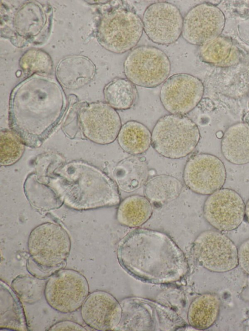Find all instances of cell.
<instances>
[{
    "label": "cell",
    "instance_id": "7c38bea8",
    "mask_svg": "<svg viewBox=\"0 0 249 331\" xmlns=\"http://www.w3.org/2000/svg\"><path fill=\"white\" fill-rule=\"evenodd\" d=\"M204 92L202 81L191 74L181 73L168 78L162 84L160 99L171 114L184 115L200 102Z\"/></svg>",
    "mask_w": 249,
    "mask_h": 331
},
{
    "label": "cell",
    "instance_id": "ac0fdd59",
    "mask_svg": "<svg viewBox=\"0 0 249 331\" xmlns=\"http://www.w3.org/2000/svg\"><path fill=\"white\" fill-rule=\"evenodd\" d=\"M221 151L230 163L237 165L249 163V125L244 122L234 123L224 133Z\"/></svg>",
    "mask_w": 249,
    "mask_h": 331
},
{
    "label": "cell",
    "instance_id": "30bf717a",
    "mask_svg": "<svg viewBox=\"0 0 249 331\" xmlns=\"http://www.w3.org/2000/svg\"><path fill=\"white\" fill-rule=\"evenodd\" d=\"M191 254L198 264L211 272H226L238 265L236 245L216 231L206 230L199 234L193 243Z\"/></svg>",
    "mask_w": 249,
    "mask_h": 331
},
{
    "label": "cell",
    "instance_id": "44dd1931",
    "mask_svg": "<svg viewBox=\"0 0 249 331\" xmlns=\"http://www.w3.org/2000/svg\"><path fill=\"white\" fill-rule=\"evenodd\" d=\"M221 301L213 293H204L196 297L188 308L187 319L193 328L204 330L212 326L219 314Z\"/></svg>",
    "mask_w": 249,
    "mask_h": 331
},
{
    "label": "cell",
    "instance_id": "9c48e42d",
    "mask_svg": "<svg viewBox=\"0 0 249 331\" xmlns=\"http://www.w3.org/2000/svg\"><path fill=\"white\" fill-rule=\"evenodd\" d=\"M89 286L85 277L77 271L61 269L48 279L44 295L54 310L71 314L80 309L89 295Z\"/></svg>",
    "mask_w": 249,
    "mask_h": 331
},
{
    "label": "cell",
    "instance_id": "ffe728a7",
    "mask_svg": "<svg viewBox=\"0 0 249 331\" xmlns=\"http://www.w3.org/2000/svg\"><path fill=\"white\" fill-rule=\"evenodd\" d=\"M95 73L94 64L82 56H71L62 60L56 70L59 82L65 87H81L93 78Z\"/></svg>",
    "mask_w": 249,
    "mask_h": 331
},
{
    "label": "cell",
    "instance_id": "7a4b0ae2",
    "mask_svg": "<svg viewBox=\"0 0 249 331\" xmlns=\"http://www.w3.org/2000/svg\"><path fill=\"white\" fill-rule=\"evenodd\" d=\"M53 82L30 80L15 89L11 100L10 126L25 145H41L59 121L64 98Z\"/></svg>",
    "mask_w": 249,
    "mask_h": 331
},
{
    "label": "cell",
    "instance_id": "2e32d148",
    "mask_svg": "<svg viewBox=\"0 0 249 331\" xmlns=\"http://www.w3.org/2000/svg\"><path fill=\"white\" fill-rule=\"evenodd\" d=\"M225 24V16L219 8L209 3H201L185 15L181 35L188 43L200 46L219 37Z\"/></svg>",
    "mask_w": 249,
    "mask_h": 331
},
{
    "label": "cell",
    "instance_id": "3957f363",
    "mask_svg": "<svg viewBox=\"0 0 249 331\" xmlns=\"http://www.w3.org/2000/svg\"><path fill=\"white\" fill-rule=\"evenodd\" d=\"M47 181L63 203L75 210L111 207L120 202L115 182L97 167L81 161L59 166Z\"/></svg>",
    "mask_w": 249,
    "mask_h": 331
},
{
    "label": "cell",
    "instance_id": "277c9868",
    "mask_svg": "<svg viewBox=\"0 0 249 331\" xmlns=\"http://www.w3.org/2000/svg\"><path fill=\"white\" fill-rule=\"evenodd\" d=\"M27 247L30 255L27 269L34 277L43 280L64 268L70 252L71 241L62 226L46 222L31 232Z\"/></svg>",
    "mask_w": 249,
    "mask_h": 331
},
{
    "label": "cell",
    "instance_id": "836d02e7",
    "mask_svg": "<svg viewBox=\"0 0 249 331\" xmlns=\"http://www.w3.org/2000/svg\"><path fill=\"white\" fill-rule=\"evenodd\" d=\"M243 121L244 122L249 125V111L244 115L243 116Z\"/></svg>",
    "mask_w": 249,
    "mask_h": 331
},
{
    "label": "cell",
    "instance_id": "7402d4cb",
    "mask_svg": "<svg viewBox=\"0 0 249 331\" xmlns=\"http://www.w3.org/2000/svg\"><path fill=\"white\" fill-rule=\"evenodd\" d=\"M153 207L145 196H129L120 202L116 213L118 222L129 228H137L146 223L151 217Z\"/></svg>",
    "mask_w": 249,
    "mask_h": 331
},
{
    "label": "cell",
    "instance_id": "484cf974",
    "mask_svg": "<svg viewBox=\"0 0 249 331\" xmlns=\"http://www.w3.org/2000/svg\"><path fill=\"white\" fill-rule=\"evenodd\" d=\"M199 54L203 61L221 66L231 65L239 57L237 50L232 41L228 38L221 36L200 46Z\"/></svg>",
    "mask_w": 249,
    "mask_h": 331
},
{
    "label": "cell",
    "instance_id": "8fae6325",
    "mask_svg": "<svg viewBox=\"0 0 249 331\" xmlns=\"http://www.w3.org/2000/svg\"><path fill=\"white\" fill-rule=\"evenodd\" d=\"M226 170L217 156L200 153L191 156L183 172L186 186L197 194L210 195L222 188L226 180Z\"/></svg>",
    "mask_w": 249,
    "mask_h": 331
},
{
    "label": "cell",
    "instance_id": "5b68a950",
    "mask_svg": "<svg viewBox=\"0 0 249 331\" xmlns=\"http://www.w3.org/2000/svg\"><path fill=\"white\" fill-rule=\"evenodd\" d=\"M120 303L122 314L116 331H173L186 326L174 310L151 299L128 297Z\"/></svg>",
    "mask_w": 249,
    "mask_h": 331
},
{
    "label": "cell",
    "instance_id": "d4e9b609",
    "mask_svg": "<svg viewBox=\"0 0 249 331\" xmlns=\"http://www.w3.org/2000/svg\"><path fill=\"white\" fill-rule=\"evenodd\" d=\"M182 188L181 182L168 175H160L148 180L144 185V194L151 202L163 204L179 196Z\"/></svg>",
    "mask_w": 249,
    "mask_h": 331
},
{
    "label": "cell",
    "instance_id": "4fadbf2b",
    "mask_svg": "<svg viewBox=\"0 0 249 331\" xmlns=\"http://www.w3.org/2000/svg\"><path fill=\"white\" fill-rule=\"evenodd\" d=\"M142 21L145 34L157 44H172L182 34V14L176 5L169 2L158 1L149 5L143 13Z\"/></svg>",
    "mask_w": 249,
    "mask_h": 331
},
{
    "label": "cell",
    "instance_id": "f546056e",
    "mask_svg": "<svg viewBox=\"0 0 249 331\" xmlns=\"http://www.w3.org/2000/svg\"><path fill=\"white\" fill-rule=\"evenodd\" d=\"M21 60L23 69L28 71H46L50 65V60L46 54L39 51L27 52Z\"/></svg>",
    "mask_w": 249,
    "mask_h": 331
},
{
    "label": "cell",
    "instance_id": "cb8c5ba5",
    "mask_svg": "<svg viewBox=\"0 0 249 331\" xmlns=\"http://www.w3.org/2000/svg\"><path fill=\"white\" fill-rule=\"evenodd\" d=\"M29 175L24 185V193L31 204L37 210L48 211L59 207L63 201L44 178L38 179Z\"/></svg>",
    "mask_w": 249,
    "mask_h": 331
},
{
    "label": "cell",
    "instance_id": "83f0119b",
    "mask_svg": "<svg viewBox=\"0 0 249 331\" xmlns=\"http://www.w3.org/2000/svg\"><path fill=\"white\" fill-rule=\"evenodd\" d=\"M45 283L42 280L34 276L20 275L13 281L11 285L21 300L25 303L32 304L41 298L44 294Z\"/></svg>",
    "mask_w": 249,
    "mask_h": 331
},
{
    "label": "cell",
    "instance_id": "9a60e30c",
    "mask_svg": "<svg viewBox=\"0 0 249 331\" xmlns=\"http://www.w3.org/2000/svg\"><path fill=\"white\" fill-rule=\"evenodd\" d=\"M78 120L84 136L100 145L113 142L122 127L118 112L107 103L102 102L83 107L78 115Z\"/></svg>",
    "mask_w": 249,
    "mask_h": 331
},
{
    "label": "cell",
    "instance_id": "4dcf8cb0",
    "mask_svg": "<svg viewBox=\"0 0 249 331\" xmlns=\"http://www.w3.org/2000/svg\"><path fill=\"white\" fill-rule=\"evenodd\" d=\"M238 265L249 275V238L244 241L238 248Z\"/></svg>",
    "mask_w": 249,
    "mask_h": 331
},
{
    "label": "cell",
    "instance_id": "603a6c76",
    "mask_svg": "<svg viewBox=\"0 0 249 331\" xmlns=\"http://www.w3.org/2000/svg\"><path fill=\"white\" fill-rule=\"evenodd\" d=\"M118 142L123 150L132 155L142 154L152 144V134L142 123L130 120L122 126Z\"/></svg>",
    "mask_w": 249,
    "mask_h": 331
},
{
    "label": "cell",
    "instance_id": "6da1fadb",
    "mask_svg": "<svg viewBox=\"0 0 249 331\" xmlns=\"http://www.w3.org/2000/svg\"><path fill=\"white\" fill-rule=\"evenodd\" d=\"M119 264L133 277L145 282H177L188 273L189 265L179 247L167 234L139 228L126 234L117 250Z\"/></svg>",
    "mask_w": 249,
    "mask_h": 331
},
{
    "label": "cell",
    "instance_id": "8992f818",
    "mask_svg": "<svg viewBox=\"0 0 249 331\" xmlns=\"http://www.w3.org/2000/svg\"><path fill=\"white\" fill-rule=\"evenodd\" d=\"M151 134L154 149L161 156L174 159L190 154L200 139L197 125L184 115L162 116L155 124Z\"/></svg>",
    "mask_w": 249,
    "mask_h": 331
},
{
    "label": "cell",
    "instance_id": "52a82bcc",
    "mask_svg": "<svg viewBox=\"0 0 249 331\" xmlns=\"http://www.w3.org/2000/svg\"><path fill=\"white\" fill-rule=\"evenodd\" d=\"M143 31L139 16L122 2H117L102 15L97 34L100 43L106 50L122 54L133 49Z\"/></svg>",
    "mask_w": 249,
    "mask_h": 331
},
{
    "label": "cell",
    "instance_id": "f1b7e54d",
    "mask_svg": "<svg viewBox=\"0 0 249 331\" xmlns=\"http://www.w3.org/2000/svg\"><path fill=\"white\" fill-rule=\"evenodd\" d=\"M25 144L15 132L8 130L0 132L1 166H8L14 164L22 157Z\"/></svg>",
    "mask_w": 249,
    "mask_h": 331
},
{
    "label": "cell",
    "instance_id": "1f68e13d",
    "mask_svg": "<svg viewBox=\"0 0 249 331\" xmlns=\"http://www.w3.org/2000/svg\"><path fill=\"white\" fill-rule=\"evenodd\" d=\"M48 331H80L87 330L79 324L71 321L65 320L58 322L52 326Z\"/></svg>",
    "mask_w": 249,
    "mask_h": 331
},
{
    "label": "cell",
    "instance_id": "ba28073f",
    "mask_svg": "<svg viewBox=\"0 0 249 331\" xmlns=\"http://www.w3.org/2000/svg\"><path fill=\"white\" fill-rule=\"evenodd\" d=\"M126 79L135 85L154 88L168 79L171 62L166 54L156 47L142 45L132 49L124 62Z\"/></svg>",
    "mask_w": 249,
    "mask_h": 331
},
{
    "label": "cell",
    "instance_id": "d6a6232c",
    "mask_svg": "<svg viewBox=\"0 0 249 331\" xmlns=\"http://www.w3.org/2000/svg\"><path fill=\"white\" fill-rule=\"evenodd\" d=\"M245 216L248 222L249 223V199L245 204Z\"/></svg>",
    "mask_w": 249,
    "mask_h": 331
},
{
    "label": "cell",
    "instance_id": "e0dca14e",
    "mask_svg": "<svg viewBox=\"0 0 249 331\" xmlns=\"http://www.w3.org/2000/svg\"><path fill=\"white\" fill-rule=\"evenodd\" d=\"M122 309L120 302L103 290L90 293L81 308V315L87 326L97 331H116Z\"/></svg>",
    "mask_w": 249,
    "mask_h": 331
},
{
    "label": "cell",
    "instance_id": "5bb4252c",
    "mask_svg": "<svg viewBox=\"0 0 249 331\" xmlns=\"http://www.w3.org/2000/svg\"><path fill=\"white\" fill-rule=\"evenodd\" d=\"M203 212L205 220L213 227L219 231H231L244 220L245 204L235 190L221 188L206 199Z\"/></svg>",
    "mask_w": 249,
    "mask_h": 331
},
{
    "label": "cell",
    "instance_id": "d6986e66",
    "mask_svg": "<svg viewBox=\"0 0 249 331\" xmlns=\"http://www.w3.org/2000/svg\"><path fill=\"white\" fill-rule=\"evenodd\" d=\"M113 176L119 189L130 193L145 185L148 179L149 169L144 158L133 155L117 164Z\"/></svg>",
    "mask_w": 249,
    "mask_h": 331
},
{
    "label": "cell",
    "instance_id": "4316f807",
    "mask_svg": "<svg viewBox=\"0 0 249 331\" xmlns=\"http://www.w3.org/2000/svg\"><path fill=\"white\" fill-rule=\"evenodd\" d=\"M105 99L115 110H126L135 104L138 98L135 86L125 78H116L107 84L104 89Z\"/></svg>",
    "mask_w": 249,
    "mask_h": 331
}]
</instances>
